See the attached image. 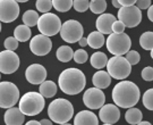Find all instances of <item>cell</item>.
Returning <instances> with one entry per match:
<instances>
[{
    "label": "cell",
    "mask_w": 153,
    "mask_h": 125,
    "mask_svg": "<svg viewBox=\"0 0 153 125\" xmlns=\"http://www.w3.org/2000/svg\"><path fill=\"white\" fill-rule=\"evenodd\" d=\"M118 19L126 25V27H136L142 22V9H140L136 5L123 6L118 10Z\"/></svg>",
    "instance_id": "obj_10"
},
{
    "label": "cell",
    "mask_w": 153,
    "mask_h": 125,
    "mask_svg": "<svg viewBox=\"0 0 153 125\" xmlns=\"http://www.w3.org/2000/svg\"><path fill=\"white\" fill-rule=\"evenodd\" d=\"M18 40H17L15 37H8V38L5 40V42H4V46H5L6 49L8 50H13V51H15V50L18 48Z\"/></svg>",
    "instance_id": "obj_36"
},
{
    "label": "cell",
    "mask_w": 153,
    "mask_h": 125,
    "mask_svg": "<svg viewBox=\"0 0 153 125\" xmlns=\"http://www.w3.org/2000/svg\"><path fill=\"white\" fill-rule=\"evenodd\" d=\"M126 25L121 22L120 19H116L114 24H112V32L115 33H123L125 31Z\"/></svg>",
    "instance_id": "obj_38"
},
{
    "label": "cell",
    "mask_w": 153,
    "mask_h": 125,
    "mask_svg": "<svg viewBox=\"0 0 153 125\" xmlns=\"http://www.w3.org/2000/svg\"><path fill=\"white\" fill-rule=\"evenodd\" d=\"M107 49L114 56H124L126 55L131 47V40L128 37V34L125 32L115 33L112 32L109 34V37L105 41Z\"/></svg>",
    "instance_id": "obj_5"
},
{
    "label": "cell",
    "mask_w": 153,
    "mask_h": 125,
    "mask_svg": "<svg viewBox=\"0 0 153 125\" xmlns=\"http://www.w3.org/2000/svg\"><path fill=\"white\" fill-rule=\"evenodd\" d=\"M88 42L90 48L92 49H99L101 47H103L105 43V39H104V34L101 33L100 31H93L88 34Z\"/></svg>",
    "instance_id": "obj_21"
},
{
    "label": "cell",
    "mask_w": 153,
    "mask_h": 125,
    "mask_svg": "<svg viewBox=\"0 0 153 125\" xmlns=\"http://www.w3.org/2000/svg\"><path fill=\"white\" fill-rule=\"evenodd\" d=\"M135 5L140 9H149V7L151 6V0H137Z\"/></svg>",
    "instance_id": "obj_39"
},
{
    "label": "cell",
    "mask_w": 153,
    "mask_h": 125,
    "mask_svg": "<svg viewBox=\"0 0 153 125\" xmlns=\"http://www.w3.org/2000/svg\"><path fill=\"white\" fill-rule=\"evenodd\" d=\"M151 57H152V59H153V49L151 50Z\"/></svg>",
    "instance_id": "obj_48"
},
{
    "label": "cell",
    "mask_w": 153,
    "mask_h": 125,
    "mask_svg": "<svg viewBox=\"0 0 153 125\" xmlns=\"http://www.w3.org/2000/svg\"><path fill=\"white\" fill-rule=\"evenodd\" d=\"M85 84H86L85 74L81 70L75 67L64 70L58 79L59 89L64 93L69 96H74L82 92L85 88Z\"/></svg>",
    "instance_id": "obj_2"
},
{
    "label": "cell",
    "mask_w": 153,
    "mask_h": 125,
    "mask_svg": "<svg viewBox=\"0 0 153 125\" xmlns=\"http://www.w3.org/2000/svg\"><path fill=\"white\" fill-rule=\"evenodd\" d=\"M25 116L26 115L19 109V107L18 108L10 107L6 110L4 121H5V124L7 125H22L24 123Z\"/></svg>",
    "instance_id": "obj_18"
},
{
    "label": "cell",
    "mask_w": 153,
    "mask_h": 125,
    "mask_svg": "<svg viewBox=\"0 0 153 125\" xmlns=\"http://www.w3.org/2000/svg\"><path fill=\"white\" fill-rule=\"evenodd\" d=\"M56 57L61 63H68L74 59V51L68 46H61L56 51Z\"/></svg>",
    "instance_id": "obj_26"
},
{
    "label": "cell",
    "mask_w": 153,
    "mask_h": 125,
    "mask_svg": "<svg viewBox=\"0 0 153 125\" xmlns=\"http://www.w3.org/2000/svg\"><path fill=\"white\" fill-rule=\"evenodd\" d=\"M40 123H41L42 125H51L52 123H53V122H52L51 120H47V118H43V120L40 121Z\"/></svg>",
    "instance_id": "obj_44"
},
{
    "label": "cell",
    "mask_w": 153,
    "mask_h": 125,
    "mask_svg": "<svg viewBox=\"0 0 153 125\" xmlns=\"http://www.w3.org/2000/svg\"><path fill=\"white\" fill-rule=\"evenodd\" d=\"M26 124H27V125H40L41 123H40V122H38V121H28Z\"/></svg>",
    "instance_id": "obj_45"
},
{
    "label": "cell",
    "mask_w": 153,
    "mask_h": 125,
    "mask_svg": "<svg viewBox=\"0 0 153 125\" xmlns=\"http://www.w3.org/2000/svg\"><path fill=\"white\" fill-rule=\"evenodd\" d=\"M140 46L142 47L144 50H151L153 49V32L148 31L144 32L140 37Z\"/></svg>",
    "instance_id": "obj_28"
},
{
    "label": "cell",
    "mask_w": 153,
    "mask_h": 125,
    "mask_svg": "<svg viewBox=\"0 0 153 125\" xmlns=\"http://www.w3.org/2000/svg\"><path fill=\"white\" fill-rule=\"evenodd\" d=\"M83 103L88 109H100L105 103V96L102 89L97 87L88 89L83 94Z\"/></svg>",
    "instance_id": "obj_13"
},
{
    "label": "cell",
    "mask_w": 153,
    "mask_h": 125,
    "mask_svg": "<svg viewBox=\"0 0 153 125\" xmlns=\"http://www.w3.org/2000/svg\"><path fill=\"white\" fill-rule=\"evenodd\" d=\"M99 118L105 125L116 124L120 118V110L115 103L103 105L99 110Z\"/></svg>",
    "instance_id": "obj_15"
},
{
    "label": "cell",
    "mask_w": 153,
    "mask_h": 125,
    "mask_svg": "<svg viewBox=\"0 0 153 125\" xmlns=\"http://www.w3.org/2000/svg\"><path fill=\"white\" fill-rule=\"evenodd\" d=\"M138 125H151V123L150 122H145V121H141V123Z\"/></svg>",
    "instance_id": "obj_46"
},
{
    "label": "cell",
    "mask_w": 153,
    "mask_h": 125,
    "mask_svg": "<svg viewBox=\"0 0 153 125\" xmlns=\"http://www.w3.org/2000/svg\"><path fill=\"white\" fill-rule=\"evenodd\" d=\"M19 15V6L16 0H0V21L11 23Z\"/></svg>",
    "instance_id": "obj_14"
},
{
    "label": "cell",
    "mask_w": 153,
    "mask_h": 125,
    "mask_svg": "<svg viewBox=\"0 0 153 125\" xmlns=\"http://www.w3.org/2000/svg\"><path fill=\"white\" fill-rule=\"evenodd\" d=\"M16 1H18V2H27L28 0H16Z\"/></svg>",
    "instance_id": "obj_47"
},
{
    "label": "cell",
    "mask_w": 153,
    "mask_h": 125,
    "mask_svg": "<svg viewBox=\"0 0 153 125\" xmlns=\"http://www.w3.org/2000/svg\"><path fill=\"white\" fill-rule=\"evenodd\" d=\"M35 7L40 13L45 14L51 10V8L53 7V4H52V0H36Z\"/></svg>",
    "instance_id": "obj_31"
},
{
    "label": "cell",
    "mask_w": 153,
    "mask_h": 125,
    "mask_svg": "<svg viewBox=\"0 0 153 125\" xmlns=\"http://www.w3.org/2000/svg\"><path fill=\"white\" fill-rule=\"evenodd\" d=\"M111 4H112V6H114L115 8H117V9H119V8H121V7H123L118 0H111Z\"/></svg>",
    "instance_id": "obj_43"
},
{
    "label": "cell",
    "mask_w": 153,
    "mask_h": 125,
    "mask_svg": "<svg viewBox=\"0 0 153 125\" xmlns=\"http://www.w3.org/2000/svg\"><path fill=\"white\" fill-rule=\"evenodd\" d=\"M31 35H32V31L30 26L25 25V24H21L18 26L15 27L14 30V37L19 41V42H26L31 39Z\"/></svg>",
    "instance_id": "obj_25"
},
{
    "label": "cell",
    "mask_w": 153,
    "mask_h": 125,
    "mask_svg": "<svg viewBox=\"0 0 153 125\" xmlns=\"http://www.w3.org/2000/svg\"><path fill=\"white\" fill-rule=\"evenodd\" d=\"M78 43H79V47H82V48H84V47H86V46H88V38H81V40L78 41Z\"/></svg>",
    "instance_id": "obj_41"
},
{
    "label": "cell",
    "mask_w": 153,
    "mask_h": 125,
    "mask_svg": "<svg viewBox=\"0 0 153 125\" xmlns=\"http://www.w3.org/2000/svg\"><path fill=\"white\" fill-rule=\"evenodd\" d=\"M18 101H19L18 88L11 82H0V107L2 109H8L14 107Z\"/></svg>",
    "instance_id": "obj_7"
},
{
    "label": "cell",
    "mask_w": 153,
    "mask_h": 125,
    "mask_svg": "<svg viewBox=\"0 0 153 125\" xmlns=\"http://www.w3.org/2000/svg\"><path fill=\"white\" fill-rule=\"evenodd\" d=\"M115 21L116 18L112 14L103 13L97 18V22H95L97 30L103 34H111L112 33V24Z\"/></svg>",
    "instance_id": "obj_17"
},
{
    "label": "cell",
    "mask_w": 153,
    "mask_h": 125,
    "mask_svg": "<svg viewBox=\"0 0 153 125\" xmlns=\"http://www.w3.org/2000/svg\"><path fill=\"white\" fill-rule=\"evenodd\" d=\"M88 58V52L83 49V48L82 49L76 50L74 52V60H75V63H77V64H84V63H86Z\"/></svg>",
    "instance_id": "obj_34"
},
{
    "label": "cell",
    "mask_w": 153,
    "mask_h": 125,
    "mask_svg": "<svg viewBox=\"0 0 153 125\" xmlns=\"http://www.w3.org/2000/svg\"><path fill=\"white\" fill-rule=\"evenodd\" d=\"M141 97L140 88L137 87L134 82L121 80L119 83H117L111 93L112 101L120 108L128 109L134 107Z\"/></svg>",
    "instance_id": "obj_1"
},
{
    "label": "cell",
    "mask_w": 153,
    "mask_h": 125,
    "mask_svg": "<svg viewBox=\"0 0 153 125\" xmlns=\"http://www.w3.org/2000/svg\"><path fill=\"white\" fill-rule=\"evenodd\" d=\"M148 18L153 23V5H151L149 7V10H148Z\"/></svg>",
    "instance_id": "obj_42"
},
{
    "label": "cell",
    "mask_w": 153,
    "mask_h": 125,
    "mask_svg": "<svg viewBox=\"0 0 153 125\" xmlns=\"http://www.w3.org/2000/svg\"><path fill=\"white\" fill-rule=\"evenodd\" d=\"M126 59L129 61L131 65H136L141 60V55L137 52L136 50H129L127 54L125 55Z\"/></svg>",
    "instance_id": "obj_35"
},
{
    "label": "cell",
    "mask_w": 153,
    "mask_h": 125,
    "mask_svg": "<svg viewBox=\"0 0 153 125\" xmlns=\"http://www.w3.org/2000/svg\"><path fill=\"white\" fill-rule=\"evenodd\" d=\"M51 49H52V41L48 35H44L42 33H40V34L31 39L30 50L33 55L42 57V56L49 54Z\"/></svg>",
    "instance_id": "obj_12"
},
{
    "label": "cell",
    "mask_w": 153,
    "mask_h": 125,
    "mask_svg": "<svg viewBox=\"0 0 153 125\" xmlns=\"http://www.w3.org/2000/svg\"><path fill=\"white\" fill-rule=\"evenodd\" d=\"M26 81L31 84H41L47 79V70L40 64H32L25 71Z\"/></svg>",
    "instance_id": "obj_16"
},
{
    "label": "cell",
    "mask_w": 153,
    "mask_h": 125,
    "mask_svg": "<svg viewBox=\"0 0 153 125\" xmlns=\"http://www.w3.org/2000/svg\"><path fill=\"white\" fill-rule=\"evenodd\" d=\"M92 83L94 87L99 89H107L111 83V75L108 73V71L104 72L100 70L92 76Z\"/></svg>",
    "instance_id": "obj_20"
},
{
    "label": "cell",
    "mask_w": 153,
    "mask_h": 125,
    "mask_svg": "<svg viewBox=\"0 0 153 125\" xmlns=\"http://www.w3.org/2000/svg\"><path fill=\"white\" fill-rule=\"evenodd\" d=\"M125 120L128 124L131 125H138L141 123V121L143 120V114L142 112L138 108L135 107H131L128 108V110L125 114Z\"/></svg>",
    "instance_id": "obj_24"
},
{
    "label": "cell",
    "mask_w": 153,
    "mask_h": 125,
    "mask_svg": "<svg viewBox=\"0 0 153 125\" xmlns=\"http://www.w3.org/2000/svg\"><path fill=\"white\" fill-rule=\"evenodd\" d=\"M19 67V57L13 50L6 49L0 52V72L2 74H13Z\"/></svg>",
    "instance_id": "obj_11"
},
{
    "label": "cell",
    "mask_w": 153,
    "mask_h": 125,
    "mask_svg": "<svg viewBox=\"0 0 153 125\" xmlns=\"http://www.w3.org/2000/svg\"><path fill=\"white\" fill-rule=\"evenodd\" d=\"M49 118L57 124H68V122L73 118L74 107L69 100L64 98L55 99L49 103L48 107Z\"/></svg>",
    "instance_id": "obj_3"
},
{
    "label": "cell",
    "mask_w": 153,
    "mask_h": 125,
    "mask_svg": "<svg viewBox=\"0 0 153 125\" xmlns=\"http://www.w3.org/2000/svg\"><path fill=\"white\" fill-rule=\"evenodd\" d=\"M57 84L53 81H44L40 84L39 92L43 96L44 98H52L57 93Z\"/></svg>",
    "instance_id": "obj_22"
},
{
    "label": "cell",
    "mask_w": 153,
    "mask_h": 125,
    "mask_svg": "<svg viewBox=\"0 0 153 125\" xmlns=\"http://www.w3.org/2000/svg\"><path fill=\"white\" fill-rule=\"evenodd\" d=\"M108 57L104 52H101V51H98V52H94V54L91 56L90 58V63L92 67L97 68V70H102L103 67H107V64H108Z\"/></svg>",
    "instance_id": "obj_23"
},
{
    "label": "cell",
    "mask_w": 153,
    "mask_h": 125,
    "mask_svg": "<svg viewBox=\"0 0 153 125\" xmlns=\"http://www.w3.org/2000/svg\"><path fill=\"white\" fill-rule=\"evenodd\" d=\"M98 116L91 110H81L78 112L74 118L75 125H98L99 124Z\"/></svg>",
    "instance_id": "obj_19"
},
{
    "label": "cell",
    "mask_w": 153,
    "mask_h": 125,
    "mask_svg": "<svg viewBox=\"0 0 153 125\" xmlns=\"http://www.w3.org/2000/svg\"><path fill=\"white\" fill-rule=\"evenodd\" d=\"M38 30L40 33L48 37H53L61 30V21L60 18L57 16L56 14L52 13H45L42 16H40L38 23Z\"/></svg>",
    "instance_id": "obj_8"
},
{
    "label": "cell",
    "mask_w": 153,
    "mask_h": 125,
    "mask_svg": "<svg viewBox=\"0 0 153 125\" xmlns=\"http://www.w3.org/2000/svg\"><path fill=\"white\" fill-rule=\"evenodd\" d=\"M73 7L78 13H84L90 8V0H74Z\"/></svg>",
    "instance_id": "obj_33"
},
{
    "label": "cell",
    "mask_w": 153,
    "mask_h": 125,
    "mask_svg": "<svg viewBox=\"0 0 153 125\" xmlns=\"http://www.w3.org/2000/svg\"><path fill=\"white\" fill-rule=\"evenodd\" d=\"M121 6H133L136 4L137 0H118Z\"/></svg>",
    "instance_id": "obj_40"
},
{
    "label": "cell",
    "mask_w": 153,
    "mask_h": 125,
    "mask_svg": "<svg viewBox=\"0 0 153 125\" xmlns=\"http://www.w3.org/2000/svg\"><path fill=\"white\" fill-rule=\"evenodd\" d=\"M141 76H142V79L144 81H146V82L153 81V67H151V66L144 67L142 70Z\"/></svg>",
    "instance_id": "obj_37"
},
{
    "label": "cell",
    "mask_w": 153,
    "mask_h": 125,
    "mask_svg": "<svg viewBox=\"0 0 153 125\" xmlns=\"http://www.w3.org/2000/svg\"><path fill=\"white\" fill-rule=\"evenodd\" d=\"M83 33H84V28L82 24L76 19H68L65 23H62L60 37L67 43L78 42L81 38H83Z\"/></svg>",
    "instance_id": "obj_9"
},
{
    "label": "cell",
    "mask_w": 153,
    "mask_h": 125,
    "mask_svg": "<svg viewBox=\"0 0 153 125\" xmlns=\"http://www.w3.org/2000/svg\"><path fill=\"white\" fill-rule=\"evenodd\" d=\"M143 106L149 110L153 112V89L146 90L142 97Z\"/></svg>",
    "instance_id": "obj_32"
},
{
    "label": "cell",
    "mask_w": 153,
    "mask_h": 125,
    "mask_svg": "<svg viewBox=\"0 0 153 125\" xmlns=\"http://www.w3.org/2000/svg\"><path fill=\"white\" fill-rule=\"evenodd\" d=\"M107 71L115 80H125L131 73V65L123 56H112L107 64Z\"/></svg>",
    "instance_id": "obj_6"
},
{
    "label": "cell",
    "mask_w": 153,
    "mask_h": 125,
    "mask_svg": "<svg viewBox=\"0 0 153 125\" xmlns=\"http://www.w3.org/2000/svg\"><path fill=\"white\" fill-rule=\"evenodd\" d=\"M39 19H40V17H39L38 11L32 10V9H28L23 14V22L25 25H27L30 27L38 25Z\"/></svg>",
    "instance_id": "obj_27"
},
{
    "label": "cell",
    "mask_w": 153,
    "mask_h": 125,
    "mask_svg": "<svg viewBox=\"0 0 153 125\" xmlns=\"http://www.w3.org/2000/svg\"><path fill=\"white\" fill-rule=\"evenodd\" d=\"M107 9V1L105 0H90V10L93 14H103Z\"/></svg>",
    "instance_id": "obj_29"
},
{
    "label": "cell",
    "mask_w": 153,
    "mask_h": 125,
    "mask_svg": "<svg viewBox=\"0 0 153 125\" xmlns=\"http://www.w3.org/2000/svg\"><path fill=\"white\" fill-rule=\"evenodd\" d=\"M53 8L60 13H66L74 5V0H52Z\"/></svg>",
    "instance_id": "obj_30"
},
{
    "label": "cell",
    "mask_w": 153,
    "mask_h": 125,
    "mask_svg": "<svg viewBox=\"0 0 153 125\" xmlns=\"http://www.w3.org/2000/svg\"><path fill=\"white\" fill-rule=\"evenodd\" d=\"M18 107L26 116H36L44 108V97L40 92L30 91L23 94L18 101Z\"/></svg>",
    "instance_id": "obj_4"
}]
</instances>
